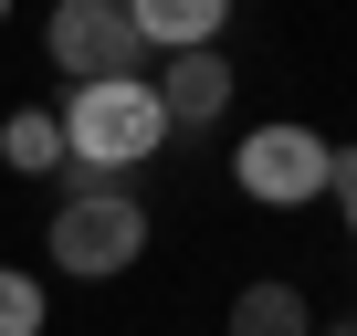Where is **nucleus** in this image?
Masks as SVG:
<instances>
[{"label":"nucleus","mask_w":357,"mask_h":336,"mask_svg":"<svg viewBox=\"0 0 357 336\" xmlns=\"http://www.w3.org/2000/svg\"><path fill=\"white\" fill-rule=\"evenodd\" d=\"M315 336H357V315H336V326H315Z\"/></svg>","instance_id":"9b49d317"},{"label":"nucleus","mask_w":357,"mask_h":336,"mask_svg":"<svg viewBox=\"0 0 357 336\" xmlns=\"http://www.w3.org/2000/svg\"><path fill=\"white\" fill-rule=\"evenodd\" d=\"M326 190L347 200V231H357V147H336V168H326Z\"/></svg>","instance_id":"9d476101"},{"label":"nucleus","mask_w":357,"mask_h":336,"mask_svg":"<svg viewBox=\"0 0 357 336\" xmlns=\"http://www.w3.org/2000/svg\"><path fill=\"white\" fill-rule=\"evenodd\" d=\"M63 126V168H74V190H105L116 168H147L168 116L147 95V74H116V84H74V105L53 116Z\"/></svg>","instance_id":"f257e3e1"},{"label":"nucleus","mask_w":357,"mask_h":336,"mask_svg":"<svg viewBox=\"0 0 357 336\" xmlns=\"http://www.w3.org/2000/svg\"><path fill=\"white\" fill-rule=\"evenodd\" d=\"M0 158H11L22 179H53V168H63V126H53L43 105H22L11 126H0Z\"/></svg>","instance_id":"6e6552de"},{"label":"nucleus","mask_w":357,"mask_h":336,"mask_svg":"<svg viewBox=\"0 0 357 336\" xmlns=\"http://www.w3.org/2000/svg\"><path fill=\"white\" fill-rule=\"evenodd\" d=\"M0 336H43V284L32 273H0Z\"/></svg>","instance_id":"1a4fd4ad"},{"label":"nucleus","mask_w":357,"mask_h":336,"mask_svg":"<svg viewBox=\"0 0 357 336\" xmlns=\"http://www.w3.org/2000/svg\"><path fill=\"white\" fill-rule=\"evenodd\" d=\"M43 53H53L74 84H116V74L147 63V43H137V22H126V0H53Z\"/></svg>","instance_id":"7ed1b4c3"},{"label":"nucleus","mask_w":357,"mask_h":336,"mask_svg":"<svg viewBox=\"0 0 357 336\" xmlns=\"http://www.w3.org/2000/svg\"><path fill=\"white\" fill-rule=\"evenodd\" d=\"M137 252H147V211H137L126 190H63V211H53V263H63V273L105 284V273H126Z\"/></svg>","instance_id":"f03ea898"},{"label":"nucleus","mask_w":357,"mask_h":336,"mask_svg":"<svg viewBox=\"0 0 357 336\" xmlns=\"http://www.w3.org/2000/svg\"><path fill=\"white\" fill-rule=\"evenodd\" d=\"M231 336H315L305 284H242L231 294Z\"/></svg>","instance_id":"0eeeda50"},{"label":"nucleus","mask_w":357,"mask_h":336,"mask_svg":"<svg viewBox=\"0 0 357 336\" xmlns=\"http://www.w3.org/2000/svg\"><path fill=\"white\" fill-rule=\"evenodd\" d=\"M126 22H137V43H168V53H200V43H221V22H231V0H126Z\"/></svg>","instance_id":"423d86ee"},{"label":"nucleus","mask_w":357,"mask_h":336,"mask_svg":"<svg viewBox=\"0 0 357 336\" xmlns=\"http://www.w3.org/2000/svg\"><path fill=\"white\" fill-rule=\"evenodd\" d=\"M147 95H158V116H168V126H211V116L231 105V63H221V43L168 53V74H158Z\"/></svg>","instance_id":"39448f33"},{"label":"nucleus","mask_w":357,"mask_h":336,"mask_svg":"<svg viewBox=\"0 0 357 336\" xmlns=\"http://www.w3.org/2000/svg\"><path fill=\"white\" fill-rule=\"evenodd\" d=\"M231 168H242V190H252V200L294 211V200H315V190H326V168H336V147H326L315 126H252Z\"/></svg>","instance_id":"20e7f679"},{"label":"nucleus","mask_w":357,"mask_h":336,"mask_svg":"<svg viewBox=\"0 0 357 336\" xmlns=\"http://www.w3.org/2000/svg\"><path fill=\"white\" fill-rule=\"evenodd\" d=\"M0 22H11V0H0Z\"/></svg>","instance_id":"f8f14e48"}]
</instances>
